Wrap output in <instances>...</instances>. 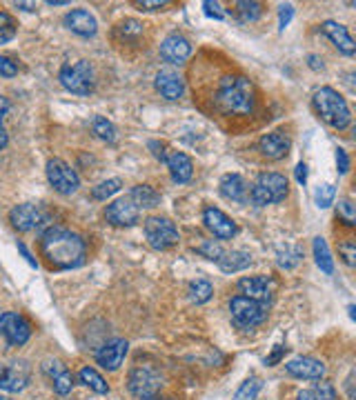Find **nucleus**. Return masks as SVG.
<instances>
[{
  "mask_svg": "<svg viewBox=\"0 0 356 400\" xmlns=\"http://www.w3.org/2000/svg\"><path fill=\"white\" fill-rule=\"evenodd\" d=\"M78 376H80L82 385H87L92 391H96V394H107V391H109V385L105 382V378L100 376V374L94 370V367H82Z\"/></svg>",
  "mask_w": 356,
  "mask_h": 400,
  "instance_id": "cd10ccee",
  "label": "nucleus"
},
{
  "mask_svg": "<svg viewBox=\"0 0 356 400\" xmlns=\"http://www.w3.org/2000/svg\"><path fill=\"white\" fill-rule=\"evenodd\" d=\"M47 180H49V185L63 196H72L80 187L78 174L60 158H52L47 162Z\"/></svg>",
  "mask_w": 356,
  "mask_h": 400,
  "instance_id": "6e6552de",
  "label": "nucleus"
},
{
  "mask_svg": "<svg viewBox=\"0 0 356 400\" xmlns=\"http://www.w3.org/2000/svg\"><path fill=\"white\" fill-rule=\"evenodd\" d=\"M192 54V45L190 40L180 36V33H169V36L161 43V56L163 60L172 62V65H180L190 58Z\"/></svg>",
  "mask_w": 356,
  "mask_h": 400,
  "instance_id": "f3484780",
  "label": "nucleus"
},
{
  "mask_svg": "<svg viewBox=\"0 0 356 400\" xmlns=\"http://www.w3.org/2000/svg\"><path fill=\"white\" fill-rule=\"evenodd\" d=\"M7 145V131L3 129V125H0V149H3Z\"/></svg>",
  "mask_w": 356,
  "mask_h": 400,
  "instance_id": "4d7b16f0",
  "label": "nucleus"
},
{
  "mask_svg": "<svg viewBox=\"0 0 356 400\" xmlns=\"http://www.w3.org/2000/svg\"><path fill=\"white\" fill-rule=\"evenodd\" d=\"M0 333L7 338L9 345L21 347L31 336V325L23 318V316L14 313V311H5L0 316Z\"/></svg>",
  "mask_w": 356,
  "mask_h": 400,
  "instance_id": "f8f14e48",
  "label": "nucleus"
},
{
  "mask_svg": "<svg viewBox=\"0 0 356 400\" xmlns=\"http://www.w3.org/2000/svg\"><path fill=\"white\" fill-rule=\"evenodd\" d=\"M60 82L67 91L78 94V96H87L94 91V70L87 60H78L70 62L60 70Z\"/></svg>",
  "mask_w": 356,
  "mask_h": 400,
  "instance_id": "423d86ee",
  "label": "nucleus"
},
{
  "mask_svg": "<svg viewBox=\"0 0 356 400\" xmlns=\"http://www.w3.org/2000/svg\"><path fill=\"white\" fill-rule=\"evenodd\" d=\"M336 165H338V174H347L350 170V158L345 149H336Z\"/></svg>",
  "mask_w": 356,
  "mask_h": 400,
  "instance_id": "49530a36",
  "label": "nucleus"
},
{
  "mask_svg": "<svg viewBox=\"0 0 356 400\" xmlns=\"http://www.w3.org/2000/svg\"><path fill=\"white\" fill-rule=\"evenodd\" d=\"M314 400H336V389L332 382L328 380H320L316 382V387H314Z\"/></svg>",
  "mask_w": 356,
  "mask_h": 400,
  "instance_id": "58836bf2",
  "label": "nucleus"
},
{
  "mask_svg": "<svg viewBox=\"0 0 356 400\" xmlns=\"http://www.w3.org/2000/svg\"><path fill=\"white\" fill-rule=\"evenodd\" d=\"M145 400H163V398H158V396H151V398H145Z\"/></svg>",
  "mask_w": 356,
  "mask_h": 400,
  "instance_id": "bf43d9fd",
  "label": "nucleus"
},
{
  "mask_svg": "<svg viewBox=\"0 0 356 400\" xmlns=\"http://www.w3.org/2000/svg\"><path fill=\"white\" fill-rule=\"evenodd\" d=\"M310 67H312V70H323V60H318L316 56H310Z\"/></svg>",
  "mask_w": 356,
  "mask_h": 400,
  "instance_id": "5fc2aeb1",
  "label": "nucleus"
},
{
  "mask_svg": "<svg viewBox=\"0 0 356 400\" xmlns=\"http://www.w3.org/2000/svg\"><path fill=\"white\" fill-rule=\"evenodd\" d=\"M65 25L70 27L78 36H94L98 23L94 18V13L87 9H72L70 13L65 16Z\"/></svg>",
  "mask_w": 356,
  "mask_h": 400,
  "instance_id": "4be33fe9",
  "label": "nucleus"
},
{
  "mask_svg": "<svg viewBox=\"0 0 356 400\" xmlns=\"http://www.w3.org/2000/svg\"><path fill=\"white\" fill-rule=\"evenodd\" d=\"M236 13H239V18L243 23H254L261 18V3H254V0H241V3H236Z\"/></svg>",
  "mask_w": 356,
  "mask_h": 400,
  "instance_id": "c756f323",
  "label": "nucleus"
},
{
  "mask_svg": "<svg viewBox=\"0 0 356 400\" xmlns=\"http://www.w3.org/2000/svg\"><path fill=\"white\" fill-rule=\"evenodd\" d=\"M239 291H241V296H245L249 300H257V303L267 305V300L272 298V291H274V282L267 276H245L239 280Z\"/></svg>",
  "mask_w": 356,
  "mask_h": 400,
  "instance_id": "ddd939ff",
  "label": "nucleus"
},
{
  "mask_svg": "<svg viewBox=\"0 0 356 400\" xmlns=\"http://www.w3.org/2000/svg\"><path fill=\"white\" fill-rule=\"evenodd\" d=\"M16 38V21L7 11H0V45H7Z\"/></svg>",
  "mask_w": 356,
  "mask_h": 400,
  "instance_id": "f704fd0d",
  "label": "nucleus"
},
{
  "mask_svg": "<svg viewBox=\"0 0 356 400\" xmlns=\"http://www.w3.org/2000/svg\"><path fill=\"white\" fill-rule=\"evenodd\" d=\"M298 260H301V249H298V247L292 249V254L287 252V247H285V254H283V252L279 254V265L285 267V270H292V267H294Z\"/></svg>",
  "mask_w": 356,
  "mask_h": 400,
  "instance_id": "79ce46f5",
  "label": "nucleus"
},
{
  "mask_svg": "<svg viewBox=\"0 0 356 400\" xmlns=\"http://www.w3.org/2000/svg\"><path fill=\"white\" fill-rule=\"evenodd\" d=\"M169 167V174H172L174 182H188L194 174V165H192V158L183 152H172L167 156V162Z\"/></svg>",
  "mask_w": 356,
  "mask_h": 400,
  "instance_id": "5701e85b",
  "label": "nucleus"
},
{
  "mask_svg": "<svg viewBox=\"0 0 356 400\" xmlns=\"http://www.w3.org/2000/svg\"><path fill=\"white\" fill-rule=\"evenodd\" d=\"M320 31H323L325 36L336 45L338 52H343L345 56H354L356 45H354V40L350 36L347 27H343L341 23H336V21H325L323 25H320Z\"/></svg>",
  "mask_w": 356,
  "mask_h": 400,
  "instance_id": "412c9836",
  "label": "nucleus"
},
{
  "mask_svg": "<svg viewBox=\"0 0 356 400\" xmlns=\"http://www.w3.org/2000/svg\"><path fill=\"white\" fill-rule=\"evenodd\" d=\"M312 249H314V258H316L318 270L323 272V274H328V276H332V272H334V260H332V254H330V249H328V243L318 236V238H314Z\"/></svg>",
  "mask_w": 356,
  "mask_h": 400,
  "instance_id": "bb28decb",
  "label": "nucleus"
},
{
  "mask_svg": "<svg viewBox=\"0 0 356 400\" xmlns=\"http://www.w3.org/2000/svg\"><path fill=\"white\" fill-rule=\"evenodd\" d=\"M156 89L167 100H178L185 91V80L174 70H161L156 74Z\"/></svg>",
  "mask_w": 356,
  "mask_h": 400,
  "instance_id": "aec40b11",
  "label": "nucleus"
},
{
  "mask_svg": "<svg viewBox=\"0 0 356 400\" xmlns=\"http://www.w3.org/2000/svg\"><path fill=\"white\" fill-rule=\"evenodd\" d=\"M129 198L139 209H151V207H158L161 203V194L149 185H136L131 189Z\"/></svg>",
  "mask_w": 356,
  "mask_h": 400,
  "instance_id": "a878e982",
  "label": "nucleus"
},
{
  "mask_svg": "<svg viewBox=\"0 0 356 400\" xmlns=\"http://www.w3.org/2000/svg\"><path fill=\"white\" fill-rule=\"evenodd\" d=\"M336 218L341 221L343 225H347V227H354V225H356V205L352 203L350 198L338 200V205H336Z\"/></svg>",
  "mask_w": 356,
  "mask_h": 400,
  "instance_id": "473e14b6",
  "label": "nucleus"
},
{
  "mask_svg": "<svg viewBox=\"0 0 356 400\" xmlns=\"http://www.w3.org/2000/svg\"><path fill=\"white\" fill-rule=\"evenodd\" d=\"M294 172H296V180L301 182V185H305V182H308V165H305V162H298Z\"/></svg>",
  "mask_w": 356,
  "mask_h": 400,
  "instance_id": "8fccbe9b",
  "label": "nucleus"
},
{
  "mask_svg": "<svg viewBox=\"0 0 356 400\" xmlns=\"http://www.w3.org/2000/svg\"><path fill=\"white\" fill-rule=\"evenodd\" d=\"M230 313H232V323L239 329L247 331V329H254L257 325L265 323L267 305L257 303V300H249V298L239 294L230 300Z\"/></svg>",
  "mask_w": 356,
  "mask_h": 400,
  "instance_id": "39448f33",
  "label": "nucleus"
},
{
  "mask_svg": "<svg viewBox=\"0 0 356 400\" xmlns=\"http://www.w3.org/2000/svg\"><path fill=\"white\" fill-rule=\"evenodd\" d=\"M118 33H123V38H129V36L139 38L143 33V25L139 21H125L118 25Z\"/></svg>",
  "mask_w": 356,
  "mask_h": 400,
  "instance_id": "ea45409f",
  "label": "nucleus"
},
{
  "mask_svg": "<svg viewBox=\"0 0 356 400\" xmlns=\"http://www.w3.org/2000/svg\"><path fill=\"white\" fill-rule=\"evenodd\" d=\"M338 254H341L345 265H350V267L356 265V245H354V240H345V243L338 245Z\"/></svg>",
  "mask_w": 356,
  "mask_h": 400,
  "instance_id": "a19ab883",
  "label": "nucleus"
},
{
  "mask_svg": "<svg viewBox=\"0 0 356 400\" xmlns=\"http://www.w3.org/2000/svg\"><path fill=\"white\" fill-rule=\"evenodd\" d=\"M220 194L234 203H245L247 200V182L239 174H225L220 178Z\"/></svg>",
  "mask_w": 356,
  "mask_h": 400,
  "instance_id": "b1692460",
  "label": "nucleus"
},
{
  "mask_svg": "<svg viewBox=\"0 0 356 400\" xmlns=\"http://www.w3.org/2000/svg\"><path fill=\"white\" fill-rule=\"evenodd\" d=\"M212 294H214V287H212V282L205 280V278H196L190 285V300L196 305L207 303V300L212 298Z\"/></svg>",
  "mask_w": 356,
  "mask_h": 400,
  "instance_id": "c85d7f7f",
  "label": "nucleus"
},
{
  "mask_svg": "<svg viewBox=\"0 0 356 400\" xmlns=\"http://www.w3.org/2000/svg\"><path fill=\"white\" fill-rule=\"evenodd\" d=\"M52 385H54V391L58 396H67V394L74 389V376L67 372V370H63L58 376L52 378Z\"/></svg>",
  "mask_w": 356,
  "mask_h": 400,
  "instance_id": "e433bc0d",
  "label": "nucleus"
},
{
  "mask_svg": "<svg viewBox=\"0 0 356 400\" xmlns=\"http://www.w3.org/2000/svg\"><path fill=\"white\" fill-rule=\"evenodd\" d=\"M167 5V0H139L136 7L141 9H147V11H156V9H163Z\"/></svg>",
  "mask_w": 356,
  "mask_h": 400,
  "instance_id": "de8ad7c7",
  "label": "nucleus"
},
{
  "mask_svg": "<svg viewBox=\"0 0 356 400\" xmlns=\"http://www.w3.org/2000/svg\"><path fill=\"white\" fill-rule=\"evenodd\" d=\"M94 133L105 143H116V127L105 118V116H96L94 118Z\"/></svg>",
  "mask_w": 356,
  "mask_h": 400,
  "instance_id": "72a5a7b5",
  "label": "nucleus"
},
{
  "mask_svg": "<svg viewBox=\"0 0 356 400\" xmlns=\"http://www.w3.org/2000/svg\"><path fill=\"white\" fill-rule=\"evenodd\" d=\"M9 111V100L5 96H0V121H3V116Z\"/></svg>",
  "mask_w": 356,
  "mask_h": 400,
  "instance_id": "603ef678",
  "label": "nucleus"
},
{
  "mask_svg": "<svg viewBox=\"0 0 356 400\" xmlns=\"http://www.w3.org/2000/svg\"><path fill=\"white\" fill-rule=\"evenodd\" d=\"M196 254H200L203 258H207V260H220L223 258V247H220L216 240H205V243H200L198 247H196Z\"/></svg>",
  "mask_w": 356,
  "mask_h": 400,
  "instance_id": "c9c22d12",
  "label": "nucleus"
},
{
  "mask_svg": "<svg viewBox=\"0 0 356 400\" xmlns=\"http://www.w3.org/2000/svg\"><path fill=\"white\" fill-rule=\"evenodd\" d=\"M16 74H18V65L9 56H0V78H14Z\"/></svg>",
  "mask_w": 356,
  "mask_h": 400,
  "instance_id": "37998d69",
  "label": "nucleus"
},
{
  "mask_svg": "<svg viewBox=\"0 0 356 400\" xmlns=\"http://www.w3.org/2000/svg\"><path fill=\"white\" fill-rule=\"evenodd\" d=\"M149 149H151V154H154L161 162H167V149H165V145H161V143H156V140H149Z\"/></svg>",
  "mask_w": 356,
  "mask_h": 400,
  "instance_id": "09e8293b",
  "label": "nucleus"
},
{
  "mask_svg": "<svg viewBox=\"0 0 356 400\" xmlns=\"http://www.w3.org/2000/svg\"><path fill=\"white\" fill-rule=\"evenodd\" d=\"M121 187H123V180H121V178H109V180L100 182V185H96V187L92 189V198H94V200H107V198H112L116 191H121Z\"/></svg>",
  "mask_w": 356,
  "mask_h": 400,
  "instance_id": "7c9ffc66",
  "label": "nucleus"
},
{
  "mask_svg": "<svg viewBox=\"0 0 356 400\" xmlns=\"http://www.w3.org/2000/svg\"><path fill=\"white\" fill-rule=\"evenodd\" d=\"M218 105L227 113L247 116L254 111V87L243 76H227L218 87Z\"/></svg>",
  "mask_w": 356,
  "mask_h": 400,
  "instance_id": "f03ea898",
  "label": "nucleus"
},
{
  "mask_svg": "<svg viewBox=\"0 0 356 400\" xmlns=\"http://www.w3.org/2000/svg\"><path fill=\"white\" fill-rule=\"evenodd\" d=\"M252 265V256L243 249H236V252H230V254H223V258L218 260V267L220 272L225 274H236V272H243Z\"/></svg>",
  "mask_w": 356,
  "mask_h": 400,
  "instance_id": "393cba45",
  "label": "nucleus"
},
{
  "mask_svg": "<svg viewBox=\"0 0 356 400\" xmlns=\"http://www.w3.org/2000/svg\"><path fill=\"white\" fill-rule=\"evenodd\" d=\"M203 9H205V16H210V18H216V21L225 18V11L220 9L218 3H212V0H205V3H203Z\"/></svg>",
  "mask_w": 356,
  "mask_h": 400,
  "instance_id": "c03bdc74",
  "label": "nucleus"
},
{
  "mask_svg": "<svg viewBox=\"0 0 356 400\" xmlns=\"http://www.w3.org/2000/svg\"><path fill=\"white\" fill-rule=\"evenodd\" d=\"M49 221V213L43 205L36 203H23L18 207H14L9 211V223L14 229L18 231H31V229H38Z\"/></svg>",
  "mask_w": 356,
  "mask_h": 400,
  "instance_id": "9d476101",
  "label": "nucleus"
},
{
  "mask_svg": "<svg viewBox=\"0 0 356 400\" xmlns=\"http://www.w3.org/2000/svg\"><path fill=\"white\" fill-rule=\"evenodd\" d=\"M296 400H314V394L312 391H301Z\"/></svg>",
  "mask_w": 356,
  "mask_h": 400,
  "instance_id": "13d9d810",
  "label": "nucleus"
},
{
  "mask_svg": "<svg viewBox=\"0 0 356 400\" xmlns=\"http://www.w3.org/2000/svg\"><path fill=\"white\" fill-rule=\"evenodd\" d=\"M41 249L54 270H74L85 262V240L65 227H49L41 238Z\"/></svg>",
  "mask_w": 356,
  "mask_h": 400,
  "instance_id": "f257e3e1",
  "label": "nucleus"
},
{
  "mask_svg": "<svg viewBox=\"0 0 356 400\" xmlns=\"http://www.w3.org/2000/svg\"><path fill=\"white\" fill-rule=\"evenodd\" d=\"M312 103H314V109L316 113L323 118L328 125H332L334 129H345L352 121V116H350V107L345 103V98L338 94L336 89L332 87H320L314 98H312Z\"/></svg>",
  "mask_w": 356,
  "mask_h": 400,
  "instance_id": "7ed1b4c3",
  "label": "nucleus"
},
{
  "mask_svg": "<svg viewBox=\"0 0 356 400\" xmlns=\"http://www.w3.org/2000/svg\"><path fill=\"white\" fill-rule=\"evenodd\" d=\"M145 238L151 247L161 249V252L178 245L180 240L176 225L169 218H161V216H151V218L145 221Z\"/></svg>",
  "mask_w": 356,
  "mask_h": 400,
  "instance_id": "0eeeda50",
  "label": "nucleus"
},
{
  "mask_svg": "<svg viewBox=\"0 0 356 400\" xmlns=\"http://www.w3.org/2000/svg\"><path fill=\"white\" fill-rule=\"evenodd\" d=\"M127 349H129L127 340L114 338V340L105 343V345L96 352V362L103 367V370H107V372H116L118 367L123 365V360H125V356H127Z\"/></svg>",
  "mask_w": 356,
  "mask_h": 400,
  "instance_id": "2eb2a0df",
  "label": "nucleus"
},
{
  "mask_svg": "<svg viewBox=\"0 0 356 400\" xmlns=\"http://www.w3.org/2000/svg\"><path fill=\"white\" fill-rule=\"evenodd\" d=\"M261 387H263L261 378L252 376V378H247V380L243 382V385L239 387V391L234 394V400H257V396H259Z\"/></svg>",
  "mask_w": 356,
  "mask_h": 400,
  "instance_id": "2f4dec72",
  "label": "nucleus"
},
{
  "mask_svg": "<svg viewBox=\"0 0 356 400\" xmlns=\"http://www.w3.org/2000/svg\"><path fill=\"white\" fill-rule=\"evenodd\" d=\"M18 249H21V254H23V256L27 258V262H29L31 267H36V260H33V258H31V254L27 252V247H25L23 243H18Z\"/></svg>",
  "mask_w": 356,
  "mask_h": 400,
  "instance_id": "864d4df0",
  "label": "nucleus"
},
{
  "mask_svg": "<svg viewBox=\"0 0 356 400\" xmlns=\"http://www.w3.org/2000/svg\"><path fill=\"white\" fill-rule=\"evenodd\" d=\"M285 196H287V178L274 172L261 174L249 189V200L257 207L281 203V200H285Z\"/></svg>",
  "mask_w": 356,
  "mask_h": 400,
  "instance_id": "20e7f679",
  "label": "nucleus"
},
{
  "mask_svg": "<svg viewBox=\"0 0 356 400\" xmlns=\"http://www.w3.org/2000/svg\"><path fill=\"white\" fill-rule=\"evenodd\" d=\"M31 370L25 360L0 362V389L5 391H23L29 382Z\"/></svg>",
  "mask_w": 356,
  "mask_h": 400,
  "instance_id": "9b49d317",
  "label": "nucleus"
},
{
  "mask_svg": "<svg viewBox=\"0 0 356 400\" xmlns=\"http://www.w3.org/2000/svg\"><path fill=\"white\" fill-rule=\"evenodd\" d=\"M292 16H294V7H292V5H281V9H279V27H281V31H283L287 25H290Z\"/></svg>",
  "mask_w": 356,
  "mask_h": 400,
  "instance_id": "a18cd8bd",
  "label": "nucleus"
},
{
  "mask_svg": "<svg viewBox=\"0 0 356 400\" xmlns=\"http://www.w3.org/2000/svg\"><path fill=\"white\" fill-rule=\"evenodd\" d=\"M287 372L296 378H305V380H320L325 376V365L312 358V356H298V358H292L290 362L285 365Z\"/></svg>",
  "mask_w": 356,
  "mask_h": 400,
  "instance_id": "6ab92c4d",
  "label": "nucleus"
},
{
  "mask_svg": "<svg viewBox=\"0 0 356 400\" xmlns=\"http://www.w3.org/2000/svg\"><path fill=\"white\" fill-rule=\"evenodd\" d=\"M334 196H336V189L332 185H320L314 194V200H316V205L320 209H325L334 203Z\"/></svg>",
  "mask_w": 356,
  "mask_h": 400,
  "instance_id": "4c0bfd02",
  "label": "nucleus"
},
{
  "mask_svg": "<svg viewBox=\"0 0 356 400\" xmlns=\"http://www.w3.org/2000/svg\"><path fill=\"white\" fill-rule=\"evenodd\" d=\"M283 354H285V347H283V345H279V347H276V352H274L272 356H269L265 362H267V365H276V362L281 360V356H283Z\"/></svg>",
  "mask_w": 356,
  "mask_h": 400,
  "instance_id": "3c124183",
  "label": "nucleus"
},
{
  "mask_svg": "<svg viewBox=\"0 0 356 400\" xmlns=\"http://www.w3.org/2000/svg\"><path fill=\"white\" fill-rule=\"evenodd\" d=\"M16 7H21L25 11H36V5H33V3H16Z\"/></svg>",
  "mask_w": 356,
  "mask_h": 400,
  "instance_id": "6e6d98bb",
  "label": "nucleus"
},
{
  "mask_svg": "<svg viewBox=\"0 0 356 400\" xmlns=\"http://www.w3.org/2000/svg\"><path fill=\"white\" fill-rule=\"evenodd\" d=\"M139 213H141V209L134 205L131 198L127 196V198H118L112 205H107L105 218H107V223H112L116 227H129L139 221Z\"/></svg>",
  "mask_w": 356,
  "mask_h": 400,
  "instance_id": "4468645a",
  "label": "nucleus"
},
{
  "mask_svg": "<svg viewBox=\"0 0 356 400\" xmlns=\"http://www.w3.org/2000/svg\"><path fill=\"white\" fill-rule=\"evenodd\" d=\"M127 387L131 396L145 400L158 394V389L163 387V376L151 367H136L127 378Z\"/></svg>",
  "mask_w": 356,
  "mask_h": 400,
  "instance_id": "1a4fd4ad",
  "label": "nucleus"
},
{
  "mask_svg": "<svg viewBox=\"0 0 356 400\" xmlns=\"http://www.w3.org/2000/svg\"><path fill=\"white\" fill-rule=\"evenodd\" d=\"M203 223H205V227L220 240H230L232 236H236V223L218 207H205V211H203Z\"/></svg>",
  "mask_w": 356,
  "mask_h": 400,
  "instance_id": "dca6fc26",
  "label": "nucleus"
},
{
  "mask_svg": "<svg viewBox=\"0 0 356 400\" xmlns=\"http://www.w3.org/2000/svg\"><path fill=\"white\" fill-rule=\"evenodd\" d=\"M290 138L285 136L283 131H272V133H265V136L259 140V152L269 158V160H281L290 154Z\"/></svg>",
  "mask_w": 356,
  "mask_h": 400,
  "instance_id": "a211bd4d",
  "label": "nucleus"
}]
</instances>
